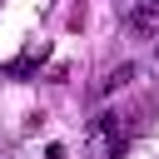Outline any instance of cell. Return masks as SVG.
Masks as SVG:
<instances>
[{
    "label": "cell",
    "mask_w": 159,
    "mask_h": 159,
    "mask_svg": "<svg viewBox=\"0 0 159 159\" xmlns=\"http://www.w3.org/2000/svg\"><path fill=\"white\" fill-rule=\"evenodd\" d=\"M144 5H159V0H144Z\"/></svg>",
    "instance_id": "obj_2"
},
{
    "label": "cell",
    "mask_w": 159,
    "mask_h": 159,
    "mask_svg": "<svg viewBox=\"0 0 159 159\" xmlns=\"http://www.w3.org/2000/svg\"><path fill=\"white\" fill-rule=\"evenodd\" d=\"M134 25H139V30H154V25H159V15H154V5H144V10L134 15Z\"/></svg>",
    "instance_id": "obj_1"
}]
</instances>
